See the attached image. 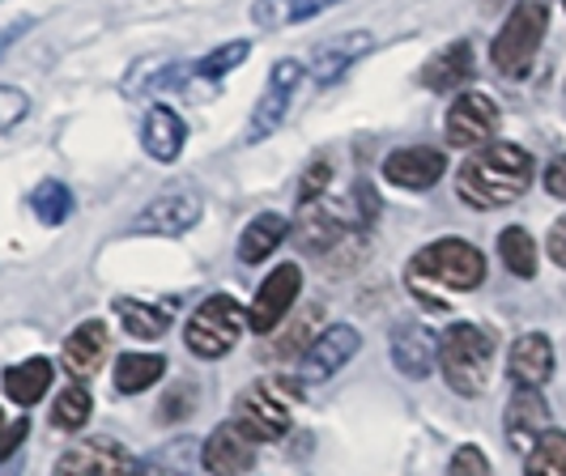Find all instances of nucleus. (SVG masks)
<instances>
[{"mask_svg":"<svg viewBox=\"0 0 566 476\" xmlns=\"http://www.w3.org/2000/svg\"><path fill=\"white\" fill-rule=\"evenodd\" d=\"M528 183H533V154L520 149V145H507V140L478 149L464 167L455 170L460 200L469 209H482V213L515 204L528 192Z\"/></svg>","mask_w":566,"mask_h":476,"instance_id":"1","label":"nucleus"},{"mask_svg":"<svg viewBox=\"0 0 566 476\" xmlns=\"http://www.w3.org/2000/svg\"><path fill=\"white\" fill-rule=\"evenodd\" d=\"M405 277H409V289L418 294V303L426 310H452L439 289H455V294L478 289L485 281V255L464 239H439L409 260Z\"/></svg>","mask_w":566,"mask_h":476,"instance_id":"2","label":"nucleus"},{"mask_svg":"<svg viewBox=\"0 0 566 476\" xmlns=\"http://www.w3.org/2000/svg\"><path fill=\"white\" fill-rule=\"evenodd\" d=\"M298 395H303V383L298 379H260L248 392L239 395L234 404V425L252 438V443H277L285 438L290 421H294V409H298Z\"/></svg>","mask_w":566,"mask_h":476,"instance_id":"3","label":"nucleus"},{"mask_svg":"<svg viewBox=\"0 0 566 476\" xmlns=\"http://www.w3.org/2000/svg\"><path fill=\"white\" fill-rule=\"evenodd\" d=\"M494 340L478 324H452L439 337V370L455 395H482L490 383Z\"/></svg>","mask_w":566,"mask_h":476,"instance_id":"4","label":"nucleus"},{"mask_svg":"<svg viewBox=\"0 0 566 476\" xmlns=\"http://www.w3.org/2000/svg\"><path fill=\"white\" fill-rule=\"evenodd\" d=\"M545 27H549V4H545V0H520L507 13V22L499 30L494 47H490L494 68H499L503 77H524L541 52Z\"/></svg>","mask_w":566,"mask_h":476,"instance_id":"5","label":"nucleus"},{"mask_svg":"<svg viewBox=\"0 0 566 476\" xmlns=\"http://www.w3.org/2000/svg\"><path fill=\"white\" fill-rule=\"evenodd\" d=\"M243 332H248V310L239 307L230 294H213V298H205L192 310V319L184 328V340H188V353L218 362V358H227L230 349L243 340Z\"/></svg>","mask_w":566,"mask_h":476,"instance_id":"6","label":"nucleus"},{"mask_svg":"<svg viewBox=\"0 0 566 476\" xmlns=\"http://www.w3.org/2000/svg\"><path fill=\"white\" fill-rule=\"evenodd\" d=\"M303 82V64L298 60H277L273 64V73H269V85H264V94H260V103H255L252 119H248V145H260V140H269L277 128H282L285 112H290V103H294V89Z\"/></svg>","mask_w":566,"mask_h":476,"instance_id":"7","label":"nucleus"},{"mask_svg":"<svg viewBox=\"0 0 566 476\" xmlns=\"http://www.w3.org/2000/svg\"><path fill=\"white\" fill-rule=\"evenodd\" d=\"M298 289H303L298 264H277V268L264 277V285L255 289V303L248 307V328L260 332V337H269L273 328H282L285 315L298 303Z\"/></svg>","mask_w":566,"mask_h":476,"instance_id":"8","label":"nucleus"},{"mask_svg":"<svg viewBox=\"0 0 566 476\" xmlns=\"http://www.w3.org/2000/svg\"><path fill=\"white\" fill-rule=\"evenodd\" d=\"M499 133V103L490 94H460L452 107H448V119H443V137L455 149H473V145H485V140Z\"/></svg>","mask_w":566,"mask_h":476,"instance_id":"9","label":"nucleus"},{"mask_svg":"<svg viewBox=\"0 0 566 476\" xmlns=\"http://www.w3.org/2000/svg\"><path fill=\"white\" fill-rule=\"evenodd\" d=\"M200 213H205V204L200 197L192 192H167V197H154L149 204L142 209V218L133 222V234H158V239H179V234H188L192 225L200 222Z\"/></svg>","mask_w":566,"mask_h":476,"instance_id":"10","label":"nucleus"},{"mask_svg":"<svg viewBox=\"0 0 566 476\" xmlns=\"http://www.w3.org/2000/svg\"><path fill=\"white\" fill-rule=\"evenodd\" d=\"M137 459L115 438H85L60 455L56 476H133Z\"/></svg>","mask_w":566,"mask_h":476,"instance_id":"11","label":"nucleus"},{"mask_svg":"<svg viewBox=\"0 0 566 476\" xmlns=\"http://www.w3.org/2000/svg\"><path fill=\"white\" fill-rule=\"evenodd\" d=\"M354 353H358V332H354L349 324H337V328L319 332V337L312 340V349H303L294 379H298V383H324V379H333Z\"/></svg>","mask_w":566,"mask_h":476,"instance_id":"12","label":"nucleus"},{"mask_svg":"<svg viewBox=\"0 0 566 476\" xmlns=\"http://www.w3.org/2000/svg\"><path fill=\"white\" fill-rule=\"evenodd\" d=\"M443 170H448L443 149H434V145H409V149L388 154L384 179L405 188V192H426V188H434L443 179Z\"/></svg>","mask_w":566,"mask_h":476,"instance_id":"13","label":"nucleus"},{"mask_svg":"<svg viewBox=\"0 0 566 476\" xmlns=\"http://www.w3.org/2000/svg\"><path fill=\"white\" fill-rule=\"evenodd\" d=\"M200 459H205V473L209 476H243L255 464V443L234 425V421H227V425H218V430L205 438Z\"/></svg>","mask_w":566,"mask_h":476,"instance_id":"14","label":"nucleus"},{"mask_svg":"<svg viewBox=\"0 0 566 476\" xmlns=\"http://www.w3.org/2000/svg\"><path fill=\"white\" fill-rule=\"evenodd\" d=\"M503 430H507V443L515 451H533L537 438L549 430V404L545 395L533 392V388H515L507 404V417H503Z\"/></svg>","mask_w":566,"mask_h":476,"instance_id":"15","label":"nucleus"},{"mask_svg":"<svg viewBox=\"0 0 566 476\" xmlns=\"http://www.w3.org/2000/svg\"><path fill=\"white\" fill-rule=\"evenodd\" d=\"M370 47H375V34H370V30H349V34H337L333 43L315 47L307 73H312L319 85H333L337 77L349 73V64H358L363 56H370Z\"/></svg>","mask_w":566,"mask_h":476,"instance_id":"16","label":"nucleus"},{"mask_svg":"<svg viewBox=\"0 0 566 476\" xmlns=\"http://www.w3.org/2000/svg\"><path fill=\"white\" fill-rule=\"evenodd\" d=\"M507 374L515 388H533V392H541V388L549 383V374H554V345H549V337L528 332V337L515 340V345H511V358H507Z\"/></svg>","mask_w":566,"mask_h":476,"instance_id":"17","label":"nucleus"},{"mask_svg":"<svg viewBox=\"0 0 566 476\" xmlns=\"http://www.w3.org/2000/svg\"><path fill=\"white\" fill-rule=\"evenodd\" d=\"M439 362V340L426 332L422 324H397L392 328V366L405 379H430Z\"/></svg>","mask_w":566,"mask_h":476,"instance_id":"18","label":"nucleus"},{"mask_svg":"<svg viewBox=\"0 0 566 476\" xmlns=\"http://www.w3.org/2000/svg\"><path fill=\"white\" fill-rule=\"evenodd\" d=\"M103 358H107V324H103V319L77 324V328L69 332V340H64V370H69L77 383H85L90 374H98Z\"/></svg>","mask_w":566,"mask_h":476,"instance_id":"19","label":"nucleus"},{"mask_svg":"<svg viewBox=\"0 0 566 476\" xmlns=\"http://www.w3.org/2000/svg\"><path fill=\"white\" fill-rule=\"evenodd\" d=\"M184 140H188V124L179 119L175 107H154L142 124V145L154 162H175L184 154Z\"/></svg>","mask_w":566,"mask_h":476,"instance_id":"20","label":"nucleus"},{"mask_svg":"<svg viewBox=\"0 0 566 476\" xmlns=\"http://www.w3.org/2000/svg\"><path fill=\"white\" fill-rule=\"evenodd\" d=\"M469 77H473V43L469 39H455L448 47H439L422 68V85L426 89H439V94L464 85Z\"/></svg>","mask_w":566,"mask_h":476,"instance_id":"21","label":"nucleus"},{"mask_svg":"<svg viewBox=\"0 0 566 476\" xmlns=\"http://www.w3.org/2000/svg\"><path fill=\"white\" fill-rule=\"evenodd\" d=\"M48 388H52V362L48 358H30V362L9 366V374H4V395L13 404H22V409L39 404Z\"/></svg>","mask_w":566,"mask_h":476,"instance_id":"22","label":"nucleus"},{"mask_svg":"<svg viewBox=\"0 0 566 476\" xmlns=\"http://www.w3.org/2000/svg\"><path fill=\"white\" fill-rule=\"evenodd\" d=\"M285 230H290V222H285L282 213H260V218L243 230V239H239V260H243V264L269 260V255L285 243Z\"/></svg>","mask_w":566,"mask_h":476,"instance_id":"23","label":"nucleus"},{"mask_svg":"<svg viewBox=\"0 0 566 476\" xmlns=\"http://www.w3.org/2000/svg\"><path fill=\"white\" fill-rule=\"evenodd\" d=\"M200 464H205V459H200V451L192 447V438H179V443H170L167 451H154V455L137 459L133 476H197Z\"/></svg>","mask_w":566,"mask_h":476,"instance_id":"24","label":"nucleus"},{"mask_svg":"<svg viewBox=\"0 0 566 476\" xmlns=\"http://www.w3.org/2000/svg\"><path fill=\"white\" fill-rule=\"evenodd\" d=\"M163 374H167V358L163 353H124L115 362V388L124 395L149 392Z\"/></svg>","mask_w":566,"mask_h":476,"instance_id":"25","label":"nucleus"},{"mask_svg":"<svg viewBox=\"0 0 566 476\" xmlns=\"http://www.w3.org/2000/svg\"><path fill=\"white\" fill-rule=\"evenodd\" d=\"M115 315L133 332V340H158L170 328V310L142 303V298H115Z\"/></svg>","mask_w":566,"mask_h":476,"instance_id":"26","label":"nucleus"},{"mask_svg":"<svg viewBox=\"0 0 566 476\" xmlns=\"http://www.w3.org/2000/svg\"><path fill=\"white\" fill-rule=\"evenodd\" d=\"M499 255H503L507 273H515L520 281L537 277V243H533V234L524 225H507L499 234Z\"/></svg>","mask_w":566,"mask_h":476,"instance_id":"27","label":"nucleus"},{"mask_svg":"<svg viewBox=\"0 0 566 476\" xmlns=\"http://www.w3.org/2000/svg\"><path fill=\"white\" fill-rule=\"evenodd\" d=\"M524 476H566V430H545L524 459Z\"/></svg>","mask_w":566,"mask_h":476,"instance_id":"28","label":"nucleus"},{"mask_svg":"<svg viewBox=\"0 0 566 476\" xmlns=\"http://www.w3.org/2000/svg\"><path fill=\"white\" fill-rule=\"evenodd\" d=\"M30 209H34V218L43 225L69 222V213H73V192H69L60 179H43V183L30 192Z\"/></svg>","mask_w":566,"mask_h":476,"instance_id":"29","label":"nucleus"},{"mask_svg":"<svg viewBox=\"0 0 566 476\" xmlns=\"http://www.w3.org/2000/svg\"><path fill=\"white\" fill-rule=\"evenodd\" d=\"M90 409H94V400L85 392V383H73V388H64V392L56 395L52 425H56V430H82L85 421H90Z\"/></svg>","mask_w":566,"mask_h":476,"instance_id":"30","label":"nucleus"},{"mask_svg":"<svg viewBox=\"0 0 566 476\" xmlns=\"http://www.w3.org/2000/svg\"><path fill=\"white\" fill-rule=\"evenodd\" d=\"M252 52V43L248 39H239V43H222L218 52H209V56H200L192 64V77H205V82H218V77H227L230 68H239L243 60Z\"/></svg>","mask_w":566,"mask_h":476,"instance_id":"31","label":"nucleus"},{"mask_svg":"<svg viewBox=\"0 0 566 476\" xmlns=\"http://www.w3.org/2000/svg\"><path fill=\"white\" fill-rule=\"evenodd\" d=\"M315 324H319V310L312 307L307 315H303V319H294V324L285 328L282 337H277V345H273V353H277V358H290V353H298V358H303V345L312 349Z\"/></svg>","mask_w":566,"mask_h":476,"instance_id":"32","label":"nucleus"},{"mask_svg":"<svg viewBox=\"0 0 566 476\" xmlns=\"http://www.w3.org/2000/svg\"><path fill=\"white\" fill-rule=\"evenodd\" d=\"M333 183V167H328V158H315L307 174H303V183H298V204H315V200L324 197V188Z\"/></svg>","mask_w":566,"mask_h":476,"instance_id":"33","label":"nucleus"},{"mask_svg":"<svg viewBox=\"0 0 566 476\" xmlns=\"http://www.w3.org/2000/svg\"><path fill=\"white\" fill-rule=\"evenodd\" d=\"M30 112V98L18 85H0V133H9L13 124H22Z\"/></svg>","mask_w":566,"mask_h":476,"instance_id":"34","label":"nucleus"},{"mask_svg":"<svg viewBox=\"0 0 566 476\" xmlns=\"http://www.w3.org/2000/svg\"><path fill=\"white\" fill-rule=\"evenodd\" d=\"M448 476H490V459L482 455V447H460L452 455Z\"/></svg>","mask_w":566,"mask_h":476,"instance_id":"35","label":"nucleus"},{"mask_svg":"<svg viewBox=\"0 0 566 476\" xmlns=\"http://www.w3.org/2000/svg\"><path fill=\"white\" fill-rule=\"evenodd\" d=\"M252 18L260 27H282V22H290V0H260Z\"/></svg>","mask_w":566,"mask_h":476,"instance_id":"36","label":"nucleus"},{"mask_svg":"<svg viewBox=\"0 0 566 476\" xmlns=\"http://www.w3.org/2000/svg\"><path fill=\"white\" fill-rule=\"evenodd\" d=\"M27 434H30V417H18L13 425H4V430H0V464L22 447V438H27Z\"/></svg>","mask_w":566,"mask_h":476,"instance_id":"37","label":"nucleus"},{"mask_svg":"<svg viewBox=\"0 0 566 476\" xmlns=\"http://www.w3.org/2000/svg\"><path fill=\"white\" fill-rule=\"evenodd\" d=\"M188 404H192V388H175V392H170L167 400H163V413H158V417H163V421L188 417V413H192Z\"/></svg>","mask_w":566,"mask_h":476,"instance_id":"38","label":"nucleus"},{"mask_svg":"<svg viewBox=\"0 0 566 476\" xmlns=\"http://www.w3.org/2000/svg\"><path fill=\"white\" fill-rule=\"evenodd\" d=\"M333 4H345V0H290V22H312Z\"/></svg>","mask_w":566,"mask_h":476,"instance_id":"39","label":"nucleus"},{"mask_svg":"<svg viewBox=\"0 0 566 476\" xmlns=\"http://www.w3.org/2000/svg\"><path fill=\"white\" fill-rule=\"evenodd\" d=\"M545 192H549V197H558V200H566V154H563V158H554V162H549V170H545Z\"/></svg>","mask_w":566,"mask_h":476,"instance_id":"40","label":"nucleus"},{"mask_svg":"<svg viewBox=\"0 0 566 476\" xmlns=\"http://www.w3.org/2000/svg\"><path fill=\"white\" fill-rule=\"evenodd\" d=\"M545 247H549V260H554L558 268H566V218H558V222H554V230H549V243H545Z\"/></svg>","mask_w":566,"mask_h":476,"instance_id":"41","label":"nucleus"},{"mask_svg":"<svg viewBox=\"0 0 566 476\" xmlns=\"http://www.w3.org/2000/svg\"><path fill=\"white\" fill-rule=\"evenodd\" d=\"M22 30H30V18H18V22H9V27L0 30V56L22 39Z\"/></svg>","mask_w":566,"mask_h":476,"instance_id":"42","label":"nucleus"},{"mask_svg":"<svg viewBox=\"0 0 566 476\" xmlns=\"http://www.w3.org/2000/svg\"><path fill=\"white\" fill-rule=\"evenodd\" d=\"M0 430H4V413H0Z\"/></svg>","mask_w":566,"mask_h":476,"instance_id":"43","label":"nucleus"}]
</instances>
